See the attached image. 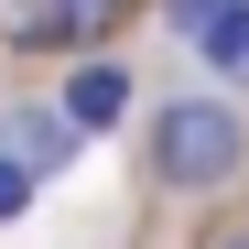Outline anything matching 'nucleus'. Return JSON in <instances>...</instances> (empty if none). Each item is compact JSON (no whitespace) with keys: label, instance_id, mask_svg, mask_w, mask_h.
<instances>
[{"label":"nucleus","instance_id":"1","mask_svg":"<svg viewBox=\"0 0 249 249\" xmlns=\"http://www.w3.org/2000/svg\"><path fill=\"white\" fill-rule=\"evenodd\" d=\"M238 162H249V119L228 98H162L152 108V184L162 195H217V184H238Z\"/></svg>","mask_w":249,"mask_h":249},{"label":"nucleus","instance_id":"2","mask_svg":"<svg viewBox=\"0 0 249 249\" xmlns=\"http://www.w3.org/2000/svg\"><path fill=\"white\" fill-rule=\"evenodd\" d=\"M54 119L76 141H98V130H119V119H130V65H108V54H87L65 76V98H54Z\"/></svg>","mask_w":249,"mask_h":249},{"label":"nucleus","instance_id":"3","mask_svg":"<svg viewBox=\"0 0 249 249\" xmlns=\"http://www.w3.org/2000/svg\"><path fill=\"white\" fill-rule=\"evenodd\" d=\"M119 11H0V44H22V54H76L87 65V44H108Z\"/></svg>","mask_w":249,"mask_h":249},{"label":"nucleus","instance_id":"4","mask_svg":"<svg viewBox=\"0 0 249 249\" xmlns=\"http://www.w3.org/2000/svg\"><path fill=\"white\" fill-rule=\"evenodd\" d=\"M174 33H184L217 76H238V87H249V0H195V11H174Z\"/></svg>","mask_w":249,"mask_h":249},{"label":"nucleus","instance_id":"5","mask_svg":"<svg viewBox=\"0 0 249 249\" xmlns=\"http://www.w3.org/2000/svg\"><path fill=\"white\" fill-rule=\"evenodd\" d=\"M0 152L44 184V174H65V162H76V130H65L54 108H0Z\"/></svg>","mask_w":249,"mask_h":249},{"label":"nucleus","instance_id":"6","mask_svg":"<svg viewBox=\"0 0 249 249\" xmlns=\"http://www.w3.org/2000/svg\"><path fill=\"white\" fill-rule=\"evenodd\" d=\"M22 206H33V174H22V162H11V152H0V228H11V217H22Z\"/></svg>","mask_w":249,"mask_h":249},{"label":"nucleus","instance_id":"7","mask_svg":"<svg viewBox=\"0 0 249 249\" xmlns=\"http://www.w3.org/2000/svg\"><path fill=\"white\" fill-rule=\"evenodd\" d=\"M228 249H249V238H228Z\"/></svg>","mask_w":249,"mask_h":249}]
</instances>
